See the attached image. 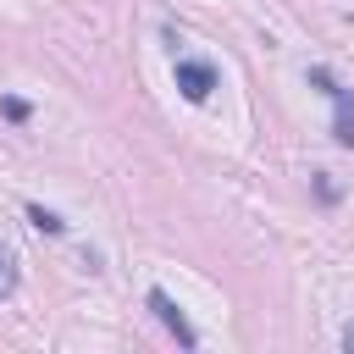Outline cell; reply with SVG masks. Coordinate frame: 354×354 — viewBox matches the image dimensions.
I'll return each mask as SVG.
<instances>
[{"label":"cell","instance_id":"1","mask_svg":"<svg viewBox=\"0 0 354 354\" xmlns=\"http://www.w3.org/2000/svg\"><path fill=\"white\" fill-rule=\"evenodd\" d=\"M310 83L332 100V111H337V122H332V138L343 144V149H354V100H348V88H337V77L326 72V66H310Z\"/></svg>","mask_w":354,"mask_h":354},{"label":"cell","instance_id":"2","mask_svg":"<svg viewBox=\"0 0 354 354\" xmlns=\"http://www.w3.org/2000/svg\"><path fill=\"white\" fill-rule=\"evenodd\" d=\"M177 88H183V100L188 105H205L210 100V88H216V66L210 61H194V55H177Z\"/></svg>","mask_w":354,"mask_h":354},{"label":"cell","instance_id":"3","mask_svg":"<svg viewBox=\"0 0 354 354\" xmlns=\"http://www.w3.org/2000/svg\"><path fill=\"white\" fill-rule=\"evenodd\" d=\"M149 310H155V321H160V326H166V332H171L183 348H199V332L188 326V315L177 310V299H171L166 288H149Z\"/></svg>","mask_w":354,"mask_h":354},{"label":"cell","instance_id":"4","mask_svg":"<svg viewBox=\"0 0 354 354\" xmlns=\"http://www.w3.org/2000/svg\"><path fill=\"white\" fill-rule=\"evenodd\" d=\"M17 293V249L0 238V299H11Z\"/></svg>","mask_w":354,"mask_h":354},{"label":"cell","instance_id":"5","mask_svg":"<svg viewBox=\"0 0 354 354\" xmlns=\"http://www.w3.org/2000/svg\"><path fill=\"white\" fill-rule=\"evenodd\" d=\"M28 221H33L39 232H50V238H61V232H66V221H61L55 210H44V205H28Z\"/></svg>","mask_w":354,"mask_h":354},{"label":"cell","instance_id":"6","mask_svg":"<svg viewBox=\"0 0 354 354\" xmlns=\"http://www.w3.org/2000/svg\"><path fill=\"white\" fill-rule=\"evenodd\" d=\"M0 111H6L11 122H28V100H17V94H6V100H0Z\"/></svg>","mask_w":354,"mask_h":354},{"label":"cell","instance_id":"7","mask_svg":"<svg viewBox=\"0 0 354 354\" xmlns=\"http://www.w3.org/2000/svg\"><path fill=\"white\" fill-rule=\"evenodd\" d=\"M315 188H321V199H326V205H332V199H337V183H332V177H326V171H315Z\"/></svg>","mask_w":354,"mask_h":354},{"label":"cell","instance_id":"8","mask_svg":"<svg viewBox=\"0 0 354 354\" xmlns=\"http://www.w3.org/2000/svg\"><path fill=\"white\" fill-rule=\"evenodd\" d=\"M343 348H348V354H354V321H348V326H343Z\"/></svg>","mask_w":354,"mask_h":354}]
</instances>
